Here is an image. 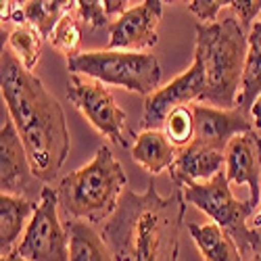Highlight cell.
<instances>
[{
	"instance_id": "obj_1",
	"label": "cell",
	"mask_w": 261,
	"mask_h": 261,
	"mask_svg": "<svg viewBox=\"0 0 261 261\" xmlns=\"http://www.w3.org/2000/svg\"><path fill=\"white\" fill-rule=\"evenodd\" d=\"M0 86L7 111L25 144L34 178L53 182L71 146L63 107L9 46L3 48L0 59Z\"/></svg>"
},
{
	"instance_id": "obj_2",
	"label": "cell",
	"mask_w": 261,
	"mask_h": 261,
	"mask_svg": "<svg viewBox=\"0 0 261 261\" xmlns=\"http://www.w3.org/2000/svg\"><path fill=\"white\" fill-rule=\"evenodd\" d=\"M186 205L182 188L161 197L155 180L142 194L125 188L115 213L100 226L113 261H178Z\"/></svg>"
},
{
	"instance_id": "obj_3",
	"label": "cell",
	"mask_w": 261,
	"mask_h": 261,
	"mask_svg": "<svg viewBox=\"0 0 261 261\" xmlns=\"http://www.w3.org/2000/svg\"><path fill=\"white\" fill-rule=\"evenodd\" d=\"M127 188V178L111 148L102 144L94 159L65 176L57 186L59 211L65 222L77 220L102 226L119 205Z\"/></svg>"
},
{
	"instance_id": "obj_4",
	"label": "cell",
	"mask_w": 261,
	"mask_h": 261,
	"mask_svg": "<svg viewBox=\"0 0 261 261\" xmlns=\"http://www.w3.org/2000/svg\"><path fill=\"white\" fill-rule=\"evenodd\" d=\"M207 77V90L201 102H211L215 109L232 111L238 107V88L243 86V73L249 53V34L228 15L215 23H197V50Z\"/></svg>"
},
{
	"instance_id": "obj_5",
	"label": "cell",
	"mask_w": 261,
	"mask_h": 261,
	"mask_svg": "<svg viewBox=\"0 0 261 261\" xmlns=\"http://www.w3.org/2000/svg\"><path fill=\"white\" fill-rule=\"evenodd\" d=\"M67 69L102 82L105 86H119L129 92L150 96L159 90L161 65L155 55L125 53V50H90L67 61Z\"/></svg>"
},
{
	"instance_id": "obj_6",
	"label": "cell",
	"mask_w": 261,
	"mask_h": 261,
	"mask_svg": "<svg viewBox=\"0 0 261 261\" xmlns=\"http://www.w3.org/2000/svg\"><path fill=\"white\" fill-rule=\"evenodd\" d=\"M184 190V199L186 203L194 205L207 213L211 220L224 228L238 245L243 253L257 249L261 238L255 232V228H249V217L255 213V207L247 201H238L234 199L226 169H222L215 178L209 182H197V184H188L182 188Z\"/></svg>"
},
{
	"instance_id": "obj_7",
	"label": "cell",
	"mask_w": 261,
	"mask_h": 261,
	"mask_svg": "<svg viewBox=\"0 0 261 261\" xmlns=\"http://www.w3.org/2000/svg\"><path fill=\"white\" fill-rule=\"evenodd\" d=\"M13 253L25 261H69V236L59 222L57 188L40 190L36 213Z\"/></svg>"
},
{
	"instance_id": "obj_8",
	"label": "cell",
	"mask_w": 261,
	"mask_h": 261,
	"mask_svg": "<svg viewBox=\"0 0 261 261\" xmlns=\"http://www.w3.org/2000/svg\"><path fill=\"white\" fill-rule=\"evenodd\" d=\"M67 98L100 136L121 148L127 146L123 136L127 115L102 82L71 73L67 80Z\"/></svg>"
},
{
	"instance_id": "obj_9",
	"label": "cell",
	"mask_w": 261,
	"mask_h": 261,
	"mask_svg": "<svg viewBox=\"0 0 261 261\" xmlns=\"http://www.w3.org/2000/svg\"><path fill=\"white\" fill-rule=\"evenodd\" d=\"M207 90V77H205V65L199 53H194V61L176 80L165 84L163 88L153 92L144 100V117L142 129H159L169 111L176 107H186L188 102L201 100Z\"/></svg>"
},
{
	"instance_id": "obj_10",
	"label": "cell",
	"mask_w": 261,
	"mask_h": 261,
	"mask_svg": "<svg viewBox=\"0 0 261 261\" xmlns=\"http://www.w3.org/2000/svg\"><path fill=\"white\" fill-rule=\"evenodd\" d=\"M163 15L161 0H144V3L129 7L121 17L109 25V46L107 50H125L140 53L153 48L159 36L157 25Z\"/></svg>"
},
{
	"instance_id": "obj_11",
	"label": "cell",
	"mask_w": 261,
	"mask_h": 261,
	"mask_svg": "<svg viewBox=\"0 0 261 261\" xmlns=\"http://www.w3.org/2000/svg\"><path fill=\"white\" fill-rule=\"evenodd\" d=\"M194 142H199L217 153H226L228 144L241 134L253 132L255 125L241 109L222 111V109L194 105Z\"/></svg>"
},
{
	"instance_id": "obj_12",
	"label": "cell",
	"mask_w": 261,
	"mask_h": 261,
	"mask_svg": "<svg viewBox=\"0 0 261 261\" xmlns=\"http://www.w3.org/2000/svg\"><path fill=\"white\" fill-rule=\"evenodd\" d=\"M32 165L21 134L9 115L3 109V125H0V186L5 194L23 197V190L32 180Z\"/></svg>"
},
{
	"instance_id": "obj_13",
	"label": "cell",
	"mask_w": 261,
	"mask_h": 261,
	"mask_svg": "<svg viewBox=\"0 0 261 261\" xmlns=\"http://www.w3.org/2000/svg\"><path fill=\"white\" fill-rule=\"evenodd\" d=\"M226 176L230 184L249 186V203L259 205L261 199V138L255 132L236 136L226 148Z\"/></svg>"
},
{
	"instance_id": "obj_14",
	"label": "cell",
	"mask_w": 261,
	"mask_h": 261,
	"mask_svg": "<svg viewBox=\"0 0 261 261\" xmlns=\"http://www.w3.org/2000/svg\"><path fill=\"white\" fill-rule=\"evenodd\" d=\"M226 165V153H217L199 142H190L180 148L176 163L171 165L169 176L176 188H184L188 184L209 182L215 178Z\"/></svg>"
},
{
	"instance_id": "obj_15",
	"label": "cell",
	"mask_w": 261,
	"mask_h": 261,
	"mask_svg": "<svg viewBox=\"0 0 261 261\" xmlns=\"http://www.w3.org/2000/svg\"><path fill=\"white\" fill-rule=\"evenodd\" d=\"M132 159L150 176H157L163 169H171L178 159V150L163 129H142L132 144Z\"/></svg>"
},
{
	"instance_id": "obj_16",
	"label": "cell",
	"mask_w": 261,
	"mask_h": 261,
	"mask_svg": "<svg viewBox=\"0 0 261 261\" xmlns=\"http://www.w3.org/2000/svg\"><path fill=\"white\" fill-rule=\"evenodd\" d=\"M38 203L15 194H0V253L3 257L11 255V247L21 232L28 230Z\"/></svg>"
},
{
	"instance_id": "obj_17",
	"label": "cell",
	"mask_w": 261,
	"mask_h": 261,
	"mask_svg": "<svg viewBox=\"0 0 261 261\" xmlns=\"http://www.w3.org/2000/svg\"><path fill=\"white\" fill-rule=\"evenodd\" d=\"M188 232L197 243L205 261H243L236 241L215 222L211 224H188Z\"/></svg>"
},
{
	"instance_id": "obj_18",
	"label": "cell",
	"mask_w": 261,
	"mask_h": 261,
	"mask_svg": "<svg viewBox=\"0 0 261 261\" xmlns=\"http://www.w3.org/2000/svg\"><path fill=\"white\" fill-rule=\"evenodd\" d=\"M65 230L69 236V261H113L100 230L88 222L67 220Z\"/></svg>"
},
{
	"instance_id": "obj_19",
	"label": "cell",
	"mask_w": 261,
	"mask_h": 261,
	"mask_svg": "<svg viewBox=\"0 0 261 261\" xmlns=\"http://www.w3.org/2000/svg\"><path fill=\"white\" fill-rule=\"evenodd\" d=\"M259 96H261V17L255 21L253 30L249 32V53L243 73L241 98H238L236 109H241L243 113H251V109Z\"/></svg>"
},
{
	"instance_id": "obj_20",
	"label": "cell",
	"mask_w": 261,
	"mask_h": 261,
	"mask_svg": "<svg viewBox=\"0 0 261 261\" xmlns=\"http://www.w3.org/2000/svg\"><path fill=\"white\" fill-rule=\"evenodd\" d=\"M21 7H23L25 23L32 25L42 38L50 40L61 17L73 7V3H63V0H32V3H23Z\"/></svg>"
},
{
	"instance_id": "obj_21",
	"label": "cell",
	"mask_w": 261,
	"mask_h": 261,
	"mask_svg": "<svg viewBox=\"0 0 261 261\" xmlns=\"http://www.w3.org/2000/svg\"><path fill=\"white\" fill-rule=\"evenodd\" d=\"M50 44L53 48H57L61 55L69 59H75L80 53V44H82V28H80V19L75 13V3L73 7L61 17V21L57 23L53 36H50Z\"/></svg>"
},
{
	"instance_id": "obj_22",
	"label": "cell",
	"mask_w": 261,
	"mask_h": 261,
	"mask_svg": "<svg viewBox=\"0 0 261 261\" xmlns=\"http://www.w3.org/2000/svg\"><path fill=\"white\" fill-rule=\"evenodd\" d=\"M42 38L32 25H17L13 32H9V48L13 55L23 63V67L34 71L36 63L40 61V50H42Z\"/></svg>"
},
{
	"instance_id": "obj_23",
	"label": "cell",
	"mask_w": 261,
	"mask_h": 261,
	"mask_svg": "<svg viewBox=\"0 0 261 261\" xmlns=\"http://www.w3.org/2000/svg\"><path fill=\"white\" fill-rule=\"evenodd\" d=\"M163 134L176 148H184L190 142H194V113H192V109L176 107L173 111H169L165 121H163Z\"/></svg>"
},
{
	"instance_id": "obj_24",
	"label": "cell",
	"mask_w": 261,
	"mask_h": 261,
	"mask_svg": "<svg viewBox=\"0 0 261 261\" xmlns=\"http://www.w3.org/2000/svg\"><path fill=\"white\" fill-rule=\"evenodd\" d=\"M75 13H77V19L84 25H88L90 30L111 25L109 23V15L105 11V3H100V0H77Z\"/></svg>"
},
{
	"instance_id": "obj_25",
	"label": "cell",
	"mask_w": 261,
	"mask_h": 261,
	"mask_svg": "<svg viewBox=\"0 0 261 261\" xmlns=\"http://www.w3.org/2000/svg\"><path fill=\"white\" fill-rule=\"evenodd\" d=\"M226 7H230V3H224V0H192V3H188V11L197 15L199 21H205V25L220 21L217 15Z\"/></svg>"
},
{
	"instance_id": "obj_26",
	"label": "cell",
	"mask_w": 261,
	"mask_h": 261,
	"mask_svg": "<svg viewBox=\"0 0 261 261\" xmlns=\"http://www.w3.org/2000/svg\"><path fill=\"white\" fill-rule=\"evenodd\" d=\"M230 9L236 13L245 32L253 30V21L261 13V0H230Z\"/></svg>"
},
{
	"instance_id": "obj_27",
	"label": "cell",
	"mask_w": 261,
	"mask_h": 261,
	"mask_svg": "<svg viewBox=\"0 0 261 261\" xmlns=\"http://www.w3.org/2000/svg\"><path fill=\"white\" fill-rule=\"evenodd\" d=\"M127 0H107L105 3V11H107V15H109V19L111 17H121L125 11H127Z\"/></svg>"
},
{
	"instance_id": "obj_28",
	"label": "cell",
	"mask_w": 261,
	"mask_h": 261,
	"mask_svg": "<svg viewBox=\"0 0 261 261\" xmlns=\"http://www.w3.org/2000/svg\"><path fill=\"white\" fill-rule=\"evenodd\" d=\"M251 119H253L255 129H261V96L255 100V105L251 109Z\"/></svg>"
},
{
	"instance_id": "obj_29",
	"label": "cell",
	"mask_w": 261,
	"mask_h": 261,
	"mask_svg": "<svg viewBox=\"0 0 261 261\" xmlns=\"http://www.w3.org/2000/svg\"><path fill=\"white\" fill-rule=\"evenodd\" d=\"M3 261H25V259H21L17 253H11V255H7V257H3Z\"/></svg>"
},
{
	"instance_id": "obj_30",
	"label": "cell",
	"mask_w": 261,
	"mask_h": 261,
	"mask_svg": "<svg viewBox=\"0 0 261 261\" xmlns=\"http://www.w3.org/2000/svg\"><path fill=\"white\" fill-rule=\"evenodd\" d=\"M253 226H255V228H259V226H261V211H259V213L255 215V220H253Z\"/></svg>"
},
{
	"instance_id": "obj_31",
	"label": "cell",
	"mask_w": 261,
	"mask_h": 261,
	"mask_svg": "<svg viewBox=\"0 0 261 261\" xmlns=\"http://www.w3.org/2000/svg\"><path fill=\"white\" fill-rule=\"evenodd\" d=\"M251 261H261V255H253V257H251Z\"/></svg>"
}]
</instances>
